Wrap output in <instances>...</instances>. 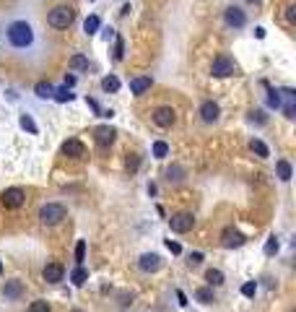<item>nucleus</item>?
<instances>
[{
  "instance_id": "obj_1",
  "label": "nucleus",
  "mask_w": 296,
  "mask_h": 312,
  "mask_svg": "<svg viewBox=\"0 0 296 312\" xmlns=\"http://www.w3.org/2000/svg\"><path fill=\"white\" fill-rule=\"evenodd\" d=\"M6 34H8V42L16 50H26L34 42V29H31L29 21H11L8 29H6Z\"/></svg>"
},
{
  "instance_id": "obj_2",
  "label": "nucleus",
  "mask_w": 296,
  "mask_h": 312,
  "mask_svg": "<svg viewBox=\"0 0 296 312\" xmlns=\"http://www.w3.org/2000/svg\"><path fill=\"white\" fill-rule=\"evenodd\" d=\"M73 21H75V11H73L70 6H55V8L47 13V24L55 26V29H68Z\"/></svg>"
},
{
  "instance_id": "obj_3",
  "label": "nucleus",
  "mask_w": 296,
  "mask_h": 312,
  "mask_svg": "<svg viewBox=\"0 0 296 312\" xmlns=\"http://www.w3.org/2000/svg\"><path fill=\"white\" fill-rule=\"evenodd\" d=\"M63 219H65V206H60V203H47L39 208V221L45 226H55Z\"/></svg>"
},
{
  "instance_id": "obj_4",
  "label": "nucleus",
  "mask_w": 296,
  "mask_h": 312,
  "mask_svg": "<svg viewBox=\"0 0 296 312\" xmlns=\"http://www.w3.org/2000/svg\"><path fill=\"white\" fill-rule=\"evenodd\" d=\"M0 203H3L6 208H11V211H16L26 203V192L21 187H8V190H3V195H0Z\"/></svg>"
},
{
  "instance_id": "obj_5",
  "label": "nucleus",
  "mask_w": 296,
  "mask_h": 312,
  "mask_svg": "<svg viewBox=\"0 0 296 312\" xmlns=\"http://www.w3.org/2000/svg\"><path fill=\"white\" fill-rule=\"evenodd\" d=\"M234 70H236V65H234V60H231L229 55H219V57L213 60V65H210V73H213L216 78L234 75Z\"/></svg>"
},
{
  "instance_id": "obj_6",
  "label": "nucleus",
  "mask_w": 296,
  "mask_h": 312,
  "mask_svg": "<svg viewBox=\"0 0 296 312\" xmlns=\"http://www.w3.org/2000/svg\"><path fill=\"white\" fill-rule=\"evenodd\" d=\"M224 21H226V26H231V29H242V26H247V13H244L239 6H229V8L224 11Z\"/></svg>"
},
{
  "instance_id": "obj_7",
  "label": "nucleus",
  "mask_w": 296,
  "mask_h": 312,
  "mask_svg": "<svg viewBox=\"0 0 296 312\" xmlns=\"http://www.w3.org/2000/svg\"><path fill=\"white\" fill-rule=\"evenodd\" d=\"M169 226H172V231H177V234H185L195 226V216L192 213H174L172 219H169Z\"/></svg>"
},
{
  "instance_id": "obj_8",
  "label": "nucleus",
  "mask_w": 296,
  "mask_h": 312,
  "mask_svg": "<svg viewBox=\"0 0 296 312\" xmlns=\"http://www.w3.org/2000/svg\"><path fill=\"white\" fill-rule=\"evenodd\" d=\"M151 117H153V123H156L159 128H172L174 120H177V114H174L172 107H156Z\"/></svg>"
},
{
  "instance_id": "obj_9",
  "label": "nucleus",
  "mask_w": 296,
  "mask_h": 312,
  "mask_svg": "<svg viewBox=\"0 0 296 312\" xmlns=\"http://www.w3.org/2000/svg\"><path fill=\"white\" fill-rule=\"evenodd\" d=\"M244 240H247V237H244L239 229H234V226H226V229L221 231V245L229 247V250H231V247H242Z\"/></svg>"
},
{
  "instance_id": "obj_10",
  "label": "nucleus",
  "mask_w": 296,
  "mask_h": 312,
  "mask_svg": "<svg viewBox=\"0 0 296 312\" xmlns=\"http://www.w3.org/2000/svg\"><path fill=\"white\" fill-rule=\"evenodd\" d=\"M114 135H117V130L109 128V125H99V128H94V141H96L99 148L112 146V143H114Z\"/></svg>"
},
{
  "instance_id": "obj_11",
  "label": "nucleus",
  "mask_w": 296,
  "mask_h": 312,
  "mask_svg": "<svg viewBox=\"0 0 296 312\" xmlns=\"http://www.w3.org/2000/svg\"><path fill=\"white\" fill-rule=\"evenodd\" d=\"M63 153L70 156V159H86V146H83L78 138H68L63 143Z\"/></svg>"
},
{
  "instance_id": "obj_12",
  "label": "nucleus",
  "mask_w": 296,
  "mask_h": 312,
  "mask_svg": "<svg viewBox=\"0 0 296 312\" xmlns=\"http://www.w3.org/2000/svg\"><path fill=\"white\" fill-rule=\"evenodd\" d=\"M42 276H45L47 284H60L63 276H65V268H63L60 263H47L45 270H42Z\"/></svg>"
},
{
  "instance_id": "obj_13",
  "label": "nucleus",
  "mask_w": 296,
  "mask_h": 312,
  "mask_svg": "<svg viewBox=\"0 0 296 312\" xmlns=\"http://www.w3.org/2000/svg\"><path fill=\"white\" fill-rule=\"evenodd\" d=\"M138 268H141L143 273H156V270L161 268V258H159L156 252H146V255H141Z\"/></svg>"
},
{
  "instance_id": "obj_14",
  "label": "nucleus",
  "mask_w": 296,
  "mask_h": 312,
  "mask_svg": "<svg viewBox=\"0 0 296 312\" xmlns=\"http://www.w3.org/2000/svg\"><path fill=\"white\" fill-rule=\"evenodd\" d=\"M219 114H221V109H219L216 102H203V104H200V117H203V123H216Z\"/></svg>"
},
{
  "instance_id": "obj_15",
  "label": "nucleus",
  "mask_w": 296,
  "mask_h": 312,
  "mask_svg": "<svg viewBox=\"0 0 296 312\" xmlns=\"http://www.w3.org/2000/svg\"><path fill=\"white\" fill-rule=\"evenodd\" d=\"M151 86H153V78H151V75H138V78H133V81H130V91H133L135 96L146 94Z\"/></svg>"
},
{
  "instance_id": "obj_16",
  "label": "nucleus",
  "mask_w": 296,
  "mask_h": 312,
  "mask_svg": "<svg viewBox=\"0 0 296 312\" xmlns=\"http://www.w3.org/2000/svg\"><path fill=\"white\" fill-rule=\"evenodd\" d=\"M3 297L6 299H21L24 297V284L21 281H6L3 284Z\"/></svg>"
},
{
  "instance_id": "obj_17",
  "label": "nucleus",
  "mask_w": 296,
  "mask_h": 312,
  "mask_svg": "<svg viewBox=\"0 0 296 312\" xmlns=\"http://www.w3.org/2000/svg\"><path fill=\"white\" fill-rule=\"evenodd\" d=\"M102 89H104L107 94H117V91H120V78H117V75H104V78H102Z\"/></svg>"
},
{
  "instance_id": "obj_18",
  "label": "nucleus",
  "mask_w": 296,
  "mask_h": 312,
  "mask_svg": "<svg viewBox=\"0 0 296 312\" xmlns=\"http://www.w3.org/2000/svg\"><path fill=\"white\" fill-rule=\"evenodd\" d=\"M34 94H36L39 99H52L55 89H52V84H47V81H39V84L34 86Z\"/></svg>"
},
{
  "instance_id": "obj_19",
  "label": "nucleus",
  "mask_w": 296,
  "mask_h": 312,
  "mask_svg": "<svg viewBox=\"0 0 296 312\" xmlns=\"http://www.w3.org/2000/svg\"><path fill=\"white\" fill-rule=\"evenodd\" d=\"M205 281H208L210 286H221V284H224V273H221L219 268H208V270H205Z\"/></svg>"
},
{
  "instance_id": "obj_20",
  "label": "nucleus",
  "mask_w": 296,
  "mask_h": 312,
  "mask_svg": "<svg viewBox=\"0 0 296 312\" xmlns=\"http://www.w3.org/2000/svg\"><path fill=\"white\" fill-rule=\"evenodd\" d=\"M249 148H252V153H258L260 159H268V156H270L268 146H265V143L260 141V138H252V141H249Z\"/></svg>"
},
{
  "instance_id": "obj_21",
  "label": "nucleus",
  "mask_w": 296,
  "mask_h": 312,
  "mask_svg": "<svg viewBox=\"0 0 296 312\" xmlns=\"http://www.w3.org/2000/svg\"><path fill=\"white\" fill-rule=\"evenodd\" d=\"M70 281H73L75 286H83V284L89 281V270L83 268V265H78V268H75V270L70 273Z\"/></svg>"
},
{
  "instance_id": "obj_22",
  "label": "nucleus",
  "mask_w": 296,
  "mask_h": 312,
  "mask_svg": "<svg viewBox=\"0 0 296 312\" xmlns=\"http://www.w3.org/2000/svg\"><path fill=\"white\" fill-rule=\"evenodd\" d=\"M275 172H278V180H283V182H288L291 174H293V169H291V164H288L286 159H281V162L275 164Z\"/></svg>"
},
{
  "instance_id": "obj_23",
  "label": "nucleus",
  "mask_w": 296,
  "mask_h": 312,
  "mask_svg": "<svg viewBox=\"0 0 296 312\" xmlns=\"http://www.w3.org/2000/svg\"><path fill=\"white\" fill-rule=\"evenodd\" d=\"M18 125H21V128H24L26 133H31V135H36V133H39L36 123L31 120V114H21V117H18Z\"/></svg>"
},
{
  "instance_id": "obj_24",
  "label": "nucleus",
  "mask_w": 296,
  "mask_h": 312,
  "mask_svg": "<svg viewBox=\"0 0 296 312\" xmlns=\"http://www.w3.org/2000/svg\"><path fill=\"white\" fill-rule=\"evenodd\" d=\"M99 26H102L99 16H89L86 21H83V31H86L89 36H91V34H96V31H99Z\"/></svg>"
},
{
  "instance_id": "obj_25",
  "label": "nucleus",
  "mask_w": 296,
  "mask_h": 312,
  "mask_svg": "<svg viewBox=\"0 0 296 312\" xmlns=\"http://www.w3.org/2000/svg\"><path fill=\"white\" fill-rule=\"evenodd\" d=\"M70 68L73 70H86L89 68V57L86 55H73L70 57Z\"/></svg>"
},
{
  "instance_id": "obj_26",
  "label": "nucleus",
  "mask_w": 296,
  "mask_h": 312,
  "mask_svg": "<svg viewBox=\"0 0 296 312\" xmlns=\"http://www.w3.org/2000/svg\"><path fill=\"white\" fill-rule=\"evenodd\" d=\"M52 99L57 102V104H65V102H70L73 99V94H70V89H55V94H52Z\"/></svg>"
},
{
  "instance_id": "obj_27",
  "label": "nucleus",
  "mask_w": 296,
  "mask_h": 312,
  "mask_svg": "<svg viewBox=\"0 0 296 312\" xmlns=\"http://www.w3.org/2000/svg\"><path fill=\"white\" fill-rule=\"evenodd\" d=\"M122 57H125V39L114 34V60H122Z\"/></svg>"
},
{
  "instance_id": "obj_28",
  "label": "nucleus",
  "mask_w": 296,
  "mask_h": 312,
  "mask_svg": "<svg viewBox=\"0 0 296 312\" xmlns=\"http://www.w3.org/2000/svg\"><path fill=\"white\" fill-rule=\"evenodd\" d=\"M195 299H198V302H203V304H210V302H213V291L203 286V289H198V291H195Z\"/></svg>"
},
{
  "instance_id": "obj_29",
  "label": "nucleus",
  "mask_w": 296,
  "mask_h": 312,
  "mask_svg": "<svg viewBox=\"0 0 296 312\" xmlns=\"http://www.w3.org/2000/svg\"><path fill=\"white\" fill-rule=\"evenodd\" d=\"M83 260H86V240H78V245H75V263L83 265Z\"/></svg>"
},
{
  "instance_id": "obj_30",
  "label": "nucleus",
  "mask_w": 296,
  "mask_h": 312,
  "mask_svg": "<svg viewBox=\"0 0 296 312\" xmlns=\"http://www.w3.org/2000/svg\"><path fill=\"white\" fill-rule=\"evenodd\" d=\"M166 153H169V143L166 141H156L153 143V156H156V159H164Z\"/></svg>"
},
{
  "instance_id": "obj_31",
  "label": "nucleus",
  "mask_w": 296,
  "mask_h": 312,
  "mask_svg": "<svg viewBox=\"0 0 296 312\" xmlns=\"http://www.w3.org/2000/svg\"><path fill=\"white\" fill-rule=\"evenodd\" d=\"M29 312H52V309H50V304L45 299H36V302L29 304Z\"/></svg>"
},
{
  "instance_id": "obj_32",
  "label": "nucleus",
  "mask_w": 296,
  "mask_h": 312,
  "mask_svg": "<svg viewBox=\"0 0 296 312\" xmlns=\"http://www.w3.org/2000/svg\"><path fill=\"white\" fill-rule=\"evenodd\" d=\"M268 107H273V109L281 107V91H275V89L268 91Z\"/></svg>"
},
{
  "instance_id": "obj_33",
  "label": "nucleus",
  "mask_w": 296,
  "mask_h": 312,
  "mask_svg": "<svg viewBox=\"0 0 296 312\" xmlns=\"http://www.w3.org/2000/svg\"><path fill=\"white\" fill-rule=\"evenodd\" d=\"M242 294H244V297H255V294H258V284H255V281H247V284L242 286Z\"/></svg>"
},
{
  "instance_id": "obj_34",
  "label": "nucleus",
  "mask_w": 296,
  "mask_h": 312,
  "mask_svg": "<svg viewBox=\"0 0 296 312\" xmlns=\"http://www.w3.org/2000/svg\"><path fill=\"white\" fill-rule=\"evenodd\" d=\"M278 252V237H270L265 242V255H275Z\"/></svg>"
},
{
  "instance_id": "obj_35",
  "label": "nucleus",
  "mask_w": 296,
  "mask_h": 312,
  "mask_svg": "<svg viewBox=\"0 0 296 312\" xmlns=\"http://www.w3.org/2000/svg\"><path fill=\"white\" fill-rule=\"evenodd\" d=\"M169 180H182V174H185V169L182 167H169Z\"/></svg>"
},
{
  "instance_id": "obj_36",
  "label": "nucleus",
  "mask_w": 296,
  "mask_h": 312,
  "mask_svg": "<svg viewBox=\"0 0 296 312\" xmlns=\"http://www.w3.org/2000/svg\"><path fill=\"white\" fill-rule=\"evenodd\" d=\"M166 247H169V252H172V255H180L182 252V245L174 242V240H166Z\"/></svg>"
},
{
  "instance_id": "obj_37",
  "label": "nucleus",
  "mask_w": 296,
  "mask_h": 312,
  "mask_svg": "<svg viewBox=\"0 0 296 312\" xmlns=\"http://www.w3.org/2000/svg\"><path fill=\"white\" fill-rule=\"evenodd\" d=\"M249 120H252V123H258V125H265V123H268L263 112H252V114H249Z\"/></svg>"
},
{
  "instance_id": "obj_38",
  "label": "nucleus",
  "mask_w": 296,
  "mask_h": 312,
  "mask_svg": "<svg viewBox=\"0 0 296 312\" xmlns=\"http://www.w3.org/2000/svg\"><path fill=\"white\" fill-rule=\"evenodd\" d=\"M283 114L288 117V120H291V117H296V104H286L283 107Z\"/></svg>"
},
{
  "instance_id": "obj_39",
  "label": "nucleus",
  "mask_w": 296,
  "mask_h": 312,
  "mask_svg": "<svg viewBox=\"0 0 296 312\" xmlns=\"http://www.w3.org/2000/svg\"><path fill=\"white\" fill-rule=\"evenodd\" d=\"M286 18H288L291 24L296 21V6H288V8H286Z\"/></svg>"
},
{
  "instance_id": "obj_40",
  "label": "nucleus",
  "mask_w": 296,
  "mask_h": 312,
  "mask_svg": "<svg viewBox=\"0 0 296 312\" xmlns=\"http://www.w3.org/2000/svg\"><path fill=\"white\" fill-rule=\"evenodd\" d=\"M203 263V252H192L190 255V265H200Z\"/></svg>"
},
{
  "instance_id": "obj_41",
  "label": "nucleus",
  "mask_w": 296,
  "mask_h": 312,
  "mask_svg": "<svg viewBox=\"0 0 296 312\" xmlns=\"http://www.w3.org/2000/svg\"><path fill=\"white\" fill-rule=\"evenodd\" d=\"M138 164H141V159H138V156H133V159H128V169H130V172H135V169H138Z\"/></svg>"
},
{
  "instance_id": "obj_42",
  "label": "nucleus",
  "mask_w": 296,
  "mask_h": 312,
  "mask_svg": "<svg viewBox=\"0 0 296 312\" xmlns=\"http://www.w3.org/2000/svg\"><path fill=\"white\" fill-rule=\"evenodd\" d=\"M86 104H89V107H91L94 112H99V114H102V107L96 104V99H86Z\"/></svg>"
},
{
  "instance_id": "obj_43",
  "label": "nucleus",
  "mask_w": 296,
  "mask_h": 312,
  "mask_svg": "<svg viewBox=\"0 0 296 312\" xmlns=\"http://www.w3.org/2000/svg\"><path fill=\"white\" fill-rule=\"evenodd\" d=\"M75 86V75H65V89H73Z\"/></svg>"
},
{
  "instance_id": "obj_44",
  "label": "nucleus",
  "mask_w": 296,
  "mask_h": 312,
  "mask_svg": "<svg viewBox=\"0 0 296 312\" xmlns=\"http://www.w3.org/2000/svg\"><path fill=\"white\" fill-rule=\"evenodd\" d=\"M177 299H180L182 307H187V297H185V291H177Z\"/></svg>"
},
{
  "instance_id": "obj_45",
  "label": "nucleus",
  "mask_w": 296,
  "mask_h": 312,
  "mask_svg": "<svg viewBox=\"0 0 296 312\" xmlns=\"http://www.w3.org/2000/svg\"><path fill=\"white\" fill-rule=\"evenodd\" d=\"M255 36H258V39H265V29L258 26V29H255Z\"/></svg>"
},
{
  "instance_id": "obj_46",
  "label": "nucleus",
  "mask_w": 296,
  "mask_h": 312,
  "mask_svg": "<svg viewBox=\"0 0 296 312\" xmlns=\"http://www.w3.org/2000/svg\"><path fill=\"white\" fill-rule=\"evenodd\" d=\"M112 36H114V29H104V39H107V42H109Z\"/></svg>"
},
{
  "instance_id": "obj_47",
  "label": "nucleus",
  "mask_w": 296,
  "mask_h": 312,
  "mask_svg": "<svg viewBox=\"0 0 296 312\" xmlns=\"http://www.w3.org/2000/svg\"><path fill=\"white\" fill-rule=\"evenodd\" d=\"M247 3H260V0H247Z\"/></svg>"
},
{
  "instance_id": "obj_48",
  "label": "nucleus",
  "mask_w": 296,
  "mask_h": 312,
  "mask_svg": "<svg viewBox=\"0 0 296 312\" xmlns=\"http://www.w3.org/2000/svg\"><path fill=\"white\" fill-rule=\"evenodd\" d=\"M0 273H3V263H0Z\"/></svg>"
},
{
  "instance_id": "obj_49",
  "label": "nucleus",
  "mask_w": 296,
  "mask_h": 312,
  "mask_svg": "<svg viewBox=\"0 0 296 312\" xmlns=\"http://www.w3.org/2000/svg\"><path fill=\"white\" fill-rule=\"evenodd\" d=\"M73 312H81V309H73Z\"/></svg>"
}]
</instances>
